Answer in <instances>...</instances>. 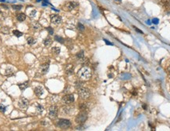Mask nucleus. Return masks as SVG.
<instances>
[{
    "label": "nucleus",
    "instance_id": "1",
    "mask_svg": "<svg viewBox=\"0 0 170 131\" xmlns=\"http://www.w3.org/2000/svg\"><path fill=\"white\" fill-rule=\"evenodd\" d=\"M78 76L82 80H88L91 77V71L89 68L84 66L78 71Z\"/></svg>",
    "mask_w": 170,
    "mask_h": 131
},
{
    "label": "nucleus",
    "instance_id": "2",
    "mask_svg": "<svg viewBox=\"0 0 170 131\" xmlns=\"http://www.w3.org/2000/svg\"><path fill=\"white\" fill-rule=\"evenodd\" d=\"M78 94L79 97L81 99H87L91 95V91L89 89L85 88V87H80V89L78 90Z\"/></svg>",
    "mask_w": 170,
    "mask_h": 131
},
{
    "label": "nucleus",
    "instance_id": "3",
    "mask_svg": "<svg viewBox=\"0 0 170 131\" xmlns=\"http://www.w3.org/2000/svg\"><path fill=\"white\" fill-rule=\"evenodd\" d=\"M58 109L56 105H52L49 108L48 110V116L50 119H55L58 116Z\"/></svg>",
    "mask_w": 170,
    "mask_h": 131
},
{
    "label": "nucleus",
    "instance_id": "4",
    "mask_svg": "<svg viewBox=\"0 0 170 131\" xmlns=\"http://www.w3.org/2000/svg\"><path fill=\"white\" fill-rule=\"evenodd\" d=\"M87 118V113L86 111H81L80 113L77 115V118H76V122L79 124H83L85 123Z\"/></svg>",
    "mask_w": 170,
    "mask_h": 131
},
{
    "label": "nucleus",
    "instance_id": "5",
    "mask_svg": "<svg viewBox=\"0 0 170 131\" xmlns=\"http://www.w3.org/2000/svg\"><path fill=\"white\" fill-rule=\"evenodd\" d=\"M57 126L61 129H67L69 126H71V122L68 120V119H64V118H62V119H59L57 123Z\"/></svg>",
    "mask_w": 170,
    "mask_h": 131
},
{
    "label": "nucleus",
    "instance_id": "6",
    "mask_svg": "<svg viewBox=\"0 0 170 131\" xmlns=\"http://www.w3.org/2000/svg\"><path fill=\"white\" fill-rule=\"evenodd\" d=\"M28 105H29V101H28V100L26 99V98H24L22 97L21 99L19 100L18 101V106L19 108L23 109V110H26L28 108Z\"/></svg>",
    "mask_w": 170,
    "mask_h": 131
},
{
    "label": "nucleus",
    "instance_id": "7",
    "mask_svg": "<svg viewBox=\"0 0 170 131\" xmlns=\"http://www.w3.org/2000/svg\"><path fill=\"white\" fill-rule=\"evenodd\" d=\"M49 67H50V60L47 59L46 61H43V62L41 61L40 69H41V72L43 74L47 73V71L49 70Z\"/></svg>",
    "mask_w": 170,
    "mask_h": 131
},
{
    "label": "nucleus",
    "instance_id": "8",
    "mask_svg": "<svg viewBox=\"0 0 170 131\" xmlns=\"http://www.w3.org/2000/svg\"><path fill=\"white\" fill-rule=\"evenodd\" d=\"M74 101H75V98H74V96L72 94H66L65 96H64L62 97V101L66 104H72V102H74Z\"/></svg>",
    "mask_w": 170,
    "mask_h": 131
},
{
    "label": "nucleus",
    "instance_id": "9",
    "mask_svg": "<svg viewBox=\"0 0 170 131\" xmlns=\"http://www.w3.org/2000/svg\"><path fill=\"white\" fill-rule=\"evenodd\" d=\"M50 21H51L52 24L58 25V24H60L62 23V17L59 16V15L53 14V15H51V17H50Z\"/></svg>",
    "mask_w": 170,
    "mask_h": 131
},
{
    "label": "nucleus",
    "instance_id": "10",
    "mask_svg": "<svg viewBox=\"0 0 170 131\" xmlns=\"http://www.w3.org/2000/svg\"><path fill=\"white\" fill-rule=\"evenodd\" d=\"M34 93L37 97H41L44 93V88L42 86H38L36 87H35Z\"/></svg>",
    "mask_w": 170,
    "mask_h": 131
},
{
    "label": "nucleus",
    "instance_id": "11",
    "mask_svg": "<svg viewBox=\"0 0 170 131\" xmlns=\"http://www.w3.org/2000/svg\"><path fill=\"white\" fill-rule=\"evenodd\" d=\"M78 5H79L78 2H69L66 4V8H67L68 10L70 11V10H74L76 7H77Z\"/></svg>",
    "mask_w": 170,
    "mask_h": 131
},
{
    "label": "nucleus",
    "instance_id": "12",
    "mask_svg": "<svg viewBox=\"0 0 170 131\" xmlns=\"http://www.w3.org/2000/svg\"><path fill=\"white\" fill-rule=\"evenodd\" d=\"M65 73L68 75V76H71L74 73V68L72 64H68L67 66L65 67Z\"/></svg>",
    "mask_w": 170,
    "mask_h": 131
},
{
    "label": "nucleus",
    "instance_id": "13",
    "mask_svg": "<svg viewBox=\"0 0 170 131\" xmlns=\"http://www.w3.org/2000/svg\"><path fill=\"white\" fill-rule=\"evenodd\" d=\"M31 28L35 31H39L42 28V26L38 22H32L31 24Z\"/></svg>",
    "mask_w": 170,
    "mask_h": 131
},
{
    "label": "nucleus",
    "instance_id": "14",
    "mask_svg": "<svg viewBox=\"0 0 170 131\" xmlns=\"http://www.w3.org/2000/svg\"><path fill=\"white\" fill-rule=\"evenodd\" d=\"M72 108L71 107H69V106H65V107L64 108H62V113L63 114H65V115H69V114H70L71 113V111H72Z\"/></svg>",
    "mask_w": 170,
    "mask_h": 131
},
{
    "label": "nucleus",
    "instance_id": "15",
    "mask_svg": "<svg viewBox=\"0 0 170 131\" xmlns=\"http://www.w3.org/2000/svg\"><path fill=\"white\" fill-rule=\"evenodd\" d=\"M36 112H37V114L40 115V114H42L43 112V111H44V108H43V106L41 105V104H37V105L36 106Z\"/></svg>",
    "mask_w": 170,
    "mask_h": 131
},
{
    "label": "nucleus",
    "instance_id": "16",
    "mask_svg": "<svg viewBox=\"0 0 170 131\" xmlns=\"http://www.w3.org/2000/svg\"><path fill=\"white\" fill-rule=\"evenodd\" d=\"M19 88L21 90V91H24V90H26L28 86V82H25V83H20L18 85Z\"/></svg>",
    "mask_w": 170,
    "mask_h": 131
},
{
    "label": "nucleus",
    "instance_id": "17",
    "mask_svg": "<svg viewBox=\"0 0 170 131\" xmlns=\"http://www.w3.org/2000/svg\"><path fill=\"white\" fill-rule=\"evenodd\" d=\"M43 43H44V45H45V46H46V47H49V46H50L52 45L53 42H52V39L48 37V38H46L45 40H44Z\"/></svg>",
    "mask_w": 170,
    "mask_h": 131
},
{
    "label": "nucleus",
    "instance_id": "18",
    "mask_svg": "<svg viewBox=\"0 0 170 131\" xmlns=\"http://www.w3.org/2000/svg\"><path fill=\"white\" fill-rule=\"evenodd\" d=\"M17 19L19 21H24L25 19H26V15H25L24 14H22V13L19 14L17 16Z\"/></svg>",
    "mask_w": 170,
    "mask_h": 131
},
{
    "label": "nucleus",
    "instance_id": "19",
    "mask_svg": "<svg viewBox=\"0 0 170 131\" xmlns=\"http://www.w3.org/2000/svg\"><path fill=\"white\" fill-rule=\"evenodd\" d=\"M60 51H61V49H60V48L58 47V46H54V47H53L51 49V52L54 55H58L60 54Z\"/></svg>",
    "mask_w": 170,
    "mask_h": 131
},
{
    "label": "nucleus",
    "instance_id": "20",
    "mask_svg": "<svg viewBox=\"0 0 170 131\" xmlns=\"http://www.w3.org/2000/svg\"><path fill=\"white\" fill-rule=\"evenodd\" d=\"M36 39H33L32 37H28V38L27 39V43H28V45H30V46L35 44V43H36Z\"/></svg>",
    "mask_w": 170,
    "mask_h": 131
},
{
    "label": "nucleus",
    "instance_id": "21",
    "mask_svg": "<svg viewBox=\"0 0 170 131\" xmlns=\"http://www.w3.org/2000/svg\"><path fill=\"white\" fill-rule=\"evenodd\" d=\"M54 39L56 40L57 42H60V43H64V39L63 38H62L61 36H59V35H55L54 36Z\"/></svg>",
    "mask_w": 170,
    "mask_h": 131
},
{
    "label": "nucleus",
    "instance_id": "22",
    "mask_svg": "<svg viewBox=\"0 0 170 131\" xmlns=\"http://www.w3.org/2000/svg\"><path fill=\"white\" fill-rule=\"evenodd\" d=\"M13 34L17 37H21L23 35V33L21 32L20 31H18V30H14L13 31Z\"/></svg>",
    "mask_w": 170,
    "mask_h": 131
},
{
    "label": "nucleus",
    "instance_id": "23",
    "mask_svg": "<svg viewBox=\"0 0 170 131\" xmlns=\"http://www.w3.org/2000/svg\"><path fill=\"white\" fill-rule=\"evenodd\" d=\"M84 51L83 50H81V51H80L79 53H77V57L79 59V60H81V59H83L84 57Z\"/></svg>",
    "mask_w": 170,
    "mask_h": 131
},
{
    "label": "nucleus",
    "instance_id": "24",
    "mask_svg": "<svg viewBox=\"0 0 170 131\" xmlns=\"http://www.w3.org/2000/svg\"><path fill=\"white\" fill-rule=\"evenodd\" d=\"M80 111H87V104H80Z\"/></svg>",
    "mask_w": 170,
    "mask_h": 131
},
{
    "label": "nucleus",
    "instance_id": "25",
    "mask_svg": "<svg viewBox=\"0 0 170 131\" xmlns=\"http://www.w3.org/2000/svg\"><path fill=\"white\" fill-rule=\"evenodd\" d=\"M12 8L14 9V10H21L22 8V6L21 5H13Z\"/></svg>",
    "mask_w": 170,
    "mask_h": 131
},
{
    "label": "nucleus",
    "instance_id": "26",
    "mask_svg": "<svg viewBox=\"0 0 170 131\" xmlns=\"http://www.w3.org/2000/svg\"><path fill=\"white\" fill-rule=\"evenodd\" d=\"M1 32L3 34H9V28H7V27H3L2 28V30H1Z\"/></svg>",
    "mask_w": 170,
    "mask_h": 131
},
{
    "label": "nucleus",
    "instance_id": "27",
    "mask_svg": "<svg viewBox=\"0 0 170 131\" xmlns=\"http://www.w3.org/2000/svg\"><path fill=\"white\" fill-rule=\"evenodd\" d=\"M77 28H78L79 31H80V32H83V31L84 30V26L81 23H78V24H77Z\"/></svg>",
    "mask_w": 170,
    "mask_h": 131
},
{
    "label": "nucleus",
    "instance_id": "28",
    "mask_svg": "<svg viewBox=\"0 0 170 131\" xmlns=\"http://www.w3.org/2000/svg\"><path fill=\"white\" fill-rule=\"evenodd\" d=\"M80 62L83 64H84V65H86V64H88V62H89V61H88V59L87 58H85V57H84L83 59H81V60H80Z\"/></svg>",
    "mask_w": 170,
    "mask_h": 131
},
{
    "label": "nucleus",
    "instance_id": "29",
    "mask_svg": "<svg viewBox=\"0 0 170 131\" xmlns=\"http://www.w3.org/2000/svg\"><path fill=\"white\" fill-rule=\"evenodd\" d=\"M75 85H76V87H77V88L80 89V87H82V85H83V83H82V82H80V81L79 80V81H77V82H76Z\"/></svg>",
    "mask_w": 170,
    "mask_h": 131
},
{
    "label": "nucleus",
    "instance_id": "30",
    "mask_svg": "<svg viewBox=\"0 0 170 131\" xmlns=\"http://www.w3.org/2000/svg\"><path fill=\"white\" fill-rule=\"evenodd\" d=\"M36 10H31L30 13H29V17H35V15H36Z\"/></svg>",
    "mask_w": 170,
    "mask_h": 131
},
{
    "label": "nucleus",
    "instance_id": "31",
    "mask_svg": "<svg viewBox=\"0 0 170 131\" xmlns=\"http://www.w3.org/2000/svg\"><path fill=\"white\" fill-rule=\"evenodd\" d=\"M48 124H49V122L47 121V120H43V121H41V125H42V126H47Z\"/></svg>",
    "mask_w": 170,
    "mask_h": 131
},
{
    "label": "nucleus",
    "instance_id": "32",
    "mask_svg": "<svg viewBox=\"0 0 170 131\" xmlns=\"http://www.w3.org/2000/svg\"><path fill=\"white\" fill-rule=\"evenodd\" d=\"M47 31H48V32H49V34H50V35H53V34H54V30H53V28H50V27H49V28H47Z\"/></svg>",
    "mask_w": 170,
    "mask_h": 131
},
{
    "label": "nucleus",
    "instance_id": "33",
    "mask_svg": "<svg viewBox=\"0 0 170 131\" xmlns=\"http://www.w3.org/2000/svg\"><path fill=\"white\" fill-rule=\"evenodd\" d=\"M6 107L3 104H0V111L2 112H5L6 111Z\"/></svg>",
    "mask_w": 170,
    "mask_h": 131
},
{
    "label": "nucleus",
    "instance_id": "34",
    "mask_svg": "<svg viewBox=\"0 0 170 131\" xmlns=\"http://www.w3.org/2000/svg\"><path fill=\"white\" fill-rule=\"evenodd\" d=\"M152 22H153L154 24H158V22H159V20L157 19V18H154V19L152 20Z\"/></svg>",
    "mask_w": 170,
    "mask_h": 131
},
{
    "label": "nucleus",
    "instance_id": "35",
    "mask_svg": "<svg viewBox=\"0 0 170 131\" xmlns=\"http://www.w3.org/2000/svg\"><path fill=\"white\" fill-rule=\"evenodd\" d=\"M133 28H134L135 29V31H136V32H139V33H141V34H143V32H142V31H141V30H139V28H137L135 27V26H133Z\"/></svg>",
    "mask_w": 170,
    "mask_h": 131
},
{
    "label": "nucleus",
    "instance_id": "36",
    "mask_svg": "<svg viewBox=\"0 0 170 131\" xmlns=\"http://www.w3.org/2000/svg\"><path fill=\"white\" fill-rule=\"evenodd\" d=\"M104 41H105V42H106V44H107V45H110V46H112V45H113V43H111V42H109L108 41V40H106V39H104Z\"/></svg>",
    "mask_w": 170,
    "mask_h": 131
},
{
    "label": "nucleus",
    "instance_id": "37",
    "mask_svg": "<svg viewBox=\"0 0 170 131\" xmlns=\"http://www.w3.org/2000/svg\"><path fill=\"white\" fill-rule=\"evenodd\" d=\"M83 129H84V127H82V126H79L77 128V130H83Z\"/></svg>",
    "mask_w": 170,
    "mask_h": 131
},
{
    "label": "nucleus",
    "instance_id": "38",
    "mask_svg": "<svg viewBox=\"0 0 170 131\" xmlns=\"http://www.w3.org/2000/svg\"><path fill=\"white\" fill-rule=\"evenodd\" d=\"M167 71H168V75H169V76L170 78V66L168 68V69H167Z\"/></svg>",
    "mask_w": 170,
    "mask_h": 131
},
{
    "label": "nucleus",
    "instance_id": "39",
    "mask_svg": "<svg viewBox=\"0 0 170 131\" xmlns=\"http://www.w3.org/2000/svg\"><path fill=\"white\" fill-rule=\"evenodd\" d=\"M131 93H132V94H134V95H136V94H137V93L135 92V90H134V91H133V90H132Z\"/></svg>",
    "mask_w": 170,
    "mask_h": 131
},
{
    "label": "nucleus",
    "instance_id": "40",
    "mask_svg": "<svg viewBox=\"0 0 170 131\" xmlns=\"http://www.w3.org/2000/svg\"><path fill=\"white\" fill-rule=\"evenodd\" d=\"M2 7H4V8H6V9H7V8H8L7 7H6V6H5V5H3V4H2Z\"/></svg>",
    "mask_w": 170,
    "mask_h": 131
},
{
    "label": "nucleus",
    "instance_id": "41",
    "mask_svg": "<svg viewBox=\"0 0 170 131\" xmlns=\"http://www.w3.org/2000/svg\"><path fill=\"white\" fill-rule=\"evenodd\" d=\"M143 109H146L147 108V105L146 104H143Z\"/></svg>",
    "mask_w": 170,
    "mask_h": 131
},
{
    "label": "nucleus",
    "instance_id": "42",
    "mask_svg": "<svg viewBox=\"0 0 170 131\" xmlns=\"http://www.w3.org/2000/svg\"><path fill=\"white\" fill-rule=\"evenodd\" d=\"M150 21H147V24H150Z\"/></svg>",
    "mask_w": 170,
    "mask_h": 131
}]
</instances>
